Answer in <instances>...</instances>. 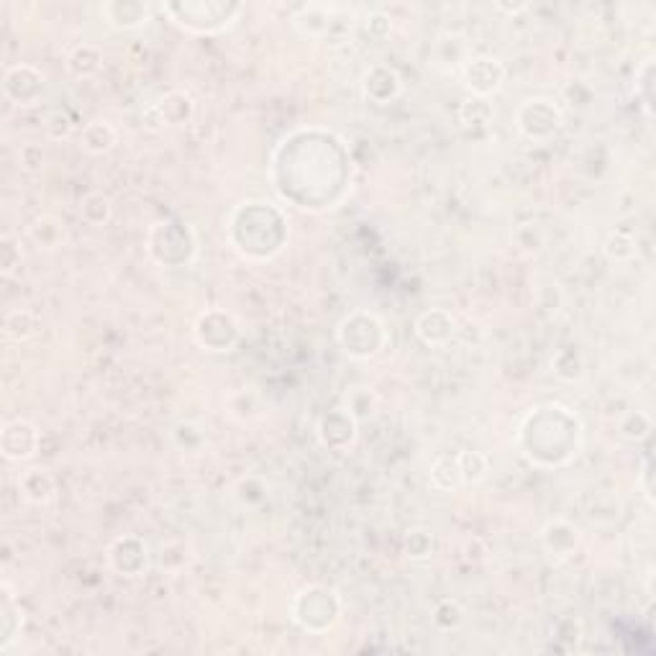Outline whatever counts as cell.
Instances as JSON below:
<instances>
[{
	"mask_svg": "<svg viewBox=\"0 0 656 656\" xmlns=\"http://www.w3.org/2000/svg\"><path fill=\"white\" fill-rule=\"evenodd\" d=\"M384 341H387V334H384L383 320L362 313V310L346 316L338 326V344L354 359L377 356L384 349Z\"/></svg>",
	"mask_w": 656,
	"mask_h": 656,
	"instance_id": "1",
	"label": "cell"
},
{
	"mask_svg": "<svg viewBox=\"0 0 656 656\" xmlns=\"http://www.w3.org/2000/svg\"><path fill=\"white\" fill-rule=\"evenodd\" d=\"M292 613H295V621L303 625L305 631L320 633L337 624L341 605H338L337 593H331L320 585H310L298 593Z\"/></svg>",
	"mask_w": 656,
	"mask_h": 656,
	"instance_id": "2",
	"label": "cell"
},
{
	"mask_svg": "<svg viewBox=\"0 0 656 656\" xmlns=\"http://www.w3.org/2000/svg\"><path fill=\"white\" fill-rule=\"evenodd\" d=\"M561 126L559 108L546 100V97H533L526 100L518 111V128L523 136H529L533 142H544L549 136H554Z\"/></svg>",
	"mask_w": 656,
	"mask_h": 656,
	"instance_id": "3",
	"label": "cell"
},
{
	"mask_svg": "<svg viewBox=\"0 0 656 656\" xmlns=\"http://www.w3.org/2000/svg\"><path fill=\"white\" fill-rule=\"evenodd\" d=\"M462 78H465L467 88L472 90V96L487 100V96H493L503 88L505 69L495 57H472L462 69Z\"/></svg>",
	"mask_w": 656,
	"mask_h": 656,
	"instance_id": "4",
	"label": "cell"
},
{
	"mask_svg": "<svg viewBox=\"0 0 656 656\" xmlns=\"http://www.w3.org/2000/svg\"><path fill=\"white\" fill-rule=\"evenodd\" d=\"M111 564L118 575L124 577H139L144 575L146 567H149V546L136 539V536H126V539H118L111 546Z\"/></svg>",
	"mask_w": 656,
	"mask_h": 656,
	"instance_id": "5",
	"label": "cell"
},
{
	"mask_svg": "<svg viewBox=\"0 0 656 656\" xmlns=\"http://www.w3.org/2000/svg\"><path fill=\"white\" fill-rule=\"evenodd\" d=\"M39 448V431L29 420H16L11 426H5L3 431V454L11 462H23L32 459Z\"/></svg>",
	"mask_w": 656,
	"mask_h": 656,
	"instance_id": "6",
	"label": "cell"
},
{
	"mask_svg": "<svg viewBox=\"0 0 656 656\" xmlns=\"http://www.w3.org/2000/svg\"><path fill=\"white\" fill-rule=\"evenodd\" d=\"M234 320L231 316H226L221 310H208V313H203L198 323H195V334H198V341H200V346H206L208 352H216V337H224V341L228 346H234L236 344V338H239V328H226V326H231Z\"/></svg>",
	"mask_w": 656,
	"mask_h": 656,
	"instance_id": "7",
	"label": "cell"
},
{
	"mask_svg": "<svg viewBox=\"0 0 656 656\" xmlns=\"http://www.w3.org/2000/svg\"><path fill=\"white\" fill-rule=\"evenodd\" d=\"M362 85H365V96L380 106H387L390 100L401 96V78L390 67H372Z\"/></svg>",
	"mask_w": 656,
	"mask_h": 656,
	"instance_id": "8",
	"label": "cell"
},
{
	"mask_svg": "<svg viewBox=\"0 0 656 656\" xmlns=\"http://www.w3.org/2000/svg\"><path fill=\"white\" fill-rule=\"evenodd\" d=\"M416 331L429 346H444L454 337V319L448 316L447 310L436 308V310H429L418 319Z\"/></svg>",
	"mask_w": 656,
	"mask_h": 656,
	"instance_id": "9",
	"label": "cell"
},
{
	"mask_svg": "<svg viewBox=\"0 0 656 656\" xmlns=\"http://www.w3.org/2000/svg\"><path fill=\"white\" fill-rule=\"evenodd\" d=\"M54 477L49 475L47 469H29L18 477V490L23 493L26 500H32L36 505L49 503L54 497Z\"/></svg>",
	"mask_w": 656,
	"mask_h": 656,
	"instance_id": "10",
	"label": "cell"
},
{
	"mask_svg": "<svg viewBox=\"0 0 656 656\" xmlns=\"http://www.w3.org/2000/svg\"><path fill=\"white\" fill-rule=\"evenodd\" d=\"M546 549L551 551L554 559H564V557H572L575 554L577 544H579V536H577V529H572L569 523H549L546 526Z\"/></svg>",
	"mask_w": 656,
	"mask_h": 656,
	"instance_id": "11",
	"label": "cell"
},
{
	"mask_svg": "<svg viewBox=\"0 0 656 656\" xmlns=\"http://www.w3.org/2000/svg\"><path fill=\"white\" fill-rule=\"evenodd\" d=\"M118 142V134L108 121H90L88 126L82 128V146L90 152V154H106L111 152L113 146Z\"/></svg>",
	"mask_w": 656,
	"mask_h": 656,
	"instance_id": "12",
	"label": "cell"
},
{
	"mask_svg": "<svg viewBox=\"0 0 656 656\" xmlns=\"http://www.w3.org/2000/svg\"><path fill=\"white\" fill-rule=\"evenodd\" d=\"M103 14L108 16V23L113 29H136L146 23V16H149L146 5L142 3H126V5L111 3V5H103Z\"/></svg>",
	"mask_w": 656,
	"mask_h": 656,
	"instance_id": "13",
	"label": "cell"
},
{
	"mask_svg": "<svg viewBox=\"0 0 656 656\" xmlns=\"http://www.w3.org/2000/svg\"><path fill=\"white\" fill-rule=\"evenodd\" d=\"M100 62H103L100 49L90 47V44H82V47H78L72 54H69L67 67H69V72L78 75V78H90V75H96L97 69H100Z\"/></svg>",
	"mask_w": 656,
	"mask_h": 656,
	"instance_id": "14",
	"label": "cell"
},
{
	"mask_svg": "<svg viewBox=\"0 0 656 656\" xmlns=\"http://www.w3.org/2000/svg\"><path fill=\"white\" fill-rule=\"evenodd\" d=\"M431 482L436 490H454V487L465 485L459 475L457 457H439L431 467Z\"/></svg>",
	"mask_w": 656,
	"mask_h": 656,
	"instance_id": "15",
	"label": "cell"
},
{
	"mask_svg": "<svg viewBox=\"0 0 656 656\" xmlns=\"http://www.w3.org/2000/svg\"><path fill=\"white\" fill-rule=\"evenodd\" d=\"M457 465L465 485H477L487 477V457L480 451H462L457 454Z\"/></svg>",
	"mask_w": 656,
	"mask_h": 656,
	"instance_id": "16",
	"label": "cell"
},
{
	"mask_svg": "<svg viewBox=\"0 0 656 656\" xmlns=\"http://www.w3.org/2000/svg\"><path fill=\"white\" fill-rule=\"evenodd\" d=\"M80 213H82V218H85L88 224L103 226V224H108V221H111L113 206H111V200H108V198H106L103 192H90V195H88V198L82 200Z\"/></svg>",
	"mask_w": 656,
	"mask_h": 656,
	"instance_id": "17",
	"label": "cell"
},
{
	"mask_svg": "<svg viewBox=\"0 0 656 656\" xmlns=\"http://www.w3.org/2000/svg\"><path fill=\"white\" fill-rule=\"evenodd\" d=\"M11 316L18 320V326L5 323V337L14 338V341H29V338L36 337V331H39V320L33 319V313H29V310H14Z\"/></svg>",
	"mask_w": 656,
	"mask_h": 656,
	"instance_id": "18",
	"label": "cell"
},
{
	"mask_svg": "<svg viewBox=\"0 0 656 656\" xmlns=\"http://www.w3.org/2000/svg\"><path fill=\"white\" fill-rule=\"evenodd\" d=\"M51 231L57 234V231H64V228L57 224V221H51V218H44V221H39V224L32 228L33 239L39 241L44 249H57V246H60V244L64 241V239H60V236H51Z\"/></svg>",
	"mask_w": 656,
	"mask_h": 656,
	"instance_id": "19",
	"label": "cell"
}]
</instances>
